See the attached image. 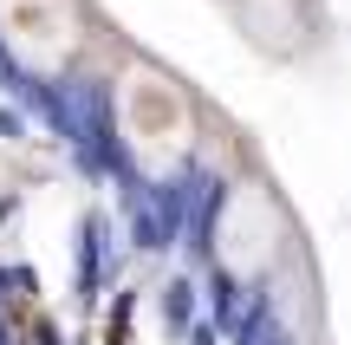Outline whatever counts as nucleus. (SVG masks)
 <instances>
[{"instance_id": "f257e3e1", "label": "nucleus", "mask_w": 351, "mask_h": 345, "mask_svg": "<svg viewBox=\"0 0 351 345\" xmlns=\"http://www.w3.org/2000/svg\"><path fill=\"white\" fill-rule=\"evenodd\" d=\"M91 39V20L78 0H0V46L26 72H72Z\"/></svg>"}, {"instance_id": "f03ea898", "label": "nucleus", "mask_w": 351, "mask_h": 345, "mask_svg": "<svg viewBox=\"0 0 351 345\" xmlns=\"http://www.w3.org/2000/svg\"><path fill=\"white\" fill-rule=\"evenodd\" d=\"M117 104H124L130 137H169V130L182 124V91H176V78L156 72V65H130Z\"/></svg>"}]
</instances>
